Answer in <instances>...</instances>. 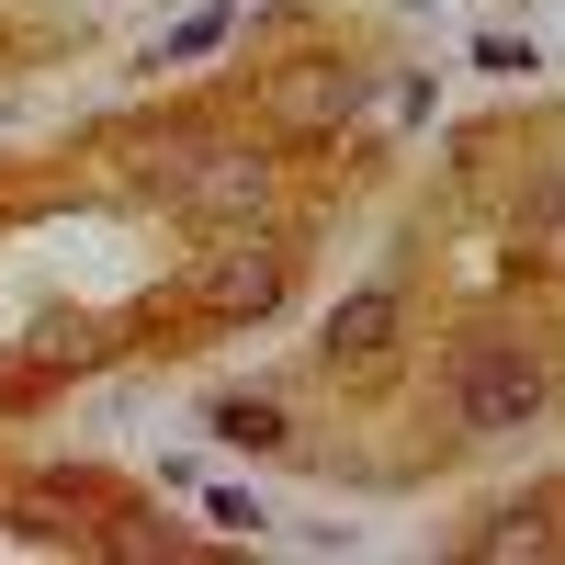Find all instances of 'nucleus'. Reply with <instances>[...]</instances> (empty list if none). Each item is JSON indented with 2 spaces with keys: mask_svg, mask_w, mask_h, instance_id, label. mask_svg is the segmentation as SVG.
<instances>
[{
  "mask_svg": "<svg viewBox=\"0 0 565 565\" xmlns=\"http://www.w3.org/2000/svg\"><path fill=\"white\" fill-rule=\"evenodd\" d=\"M385 328H396V282H362V295L328 317V351H373Z\"/></svg>",
  "mask_w": 565,
  "mask_h": 565,
  "instance_id": "nucleus-2",
  "label": "nucleus"
},
{
  "mask_svg": "<svg viewBox=\"0 0 565 565\" xmlns=\"http://www.w3.org/2000/svg\"><path fill=\"white\" fill-rule=\"evenodd\" d=\"M215 295H226V306H271V260H226Z\"/></svg>",
  "mask_w": 565,
  "mask_h": 565,
  "instance_id": "nucleus-4",
  "label": "nucleus"
},
{
  "mask_svg": "<svg viewBox=\"0 0 565 565\" xmlns=\"http://www.w3.org/2000/svg\"><path fill=\"white\" fill-rule=\"evenodd\" d=\"M452 407H463V430H521V418L543 407V373L521 351H476L463 385H452Z\"/></svg>",
  "mask_w": 565,
  "mask_h": 565,
  "instance_id": "nucleus-1",
  "label": "nucleus"
},
{
  "mask_svg": "<svg viewBox=\"0 0 565 565\" xmlns=\"http://www.w3.org/2000/svg\"><path fill=\"white\" fill-rule=\"evenodd\" d=\"M215 430H226V441H249V452H260V441H282V418H271V407H238V396H226V407H215Z\"/></svg>",
  "mask_w": 565,
  "mask_h": 565,
  "instance_id": "nucleus-3",
  "label": "nucleus"
}]
</instances>
